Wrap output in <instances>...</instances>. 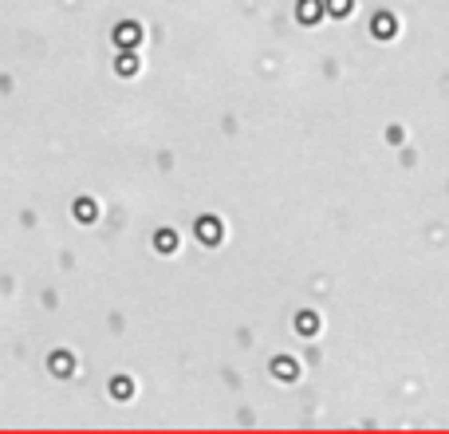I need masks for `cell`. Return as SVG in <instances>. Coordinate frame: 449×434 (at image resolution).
<instances>
[{"mask_svg":"<svg viewBox=\"0 0 449 434\" xmlns=\"http://www.w3.org/2000/svg\"><path fill=\"white\" fill-rule=\"evenodd\" d=\"M374 32L378 36H394V16H378L374 20Z\"/></svg>","mask_w":449,"mask_h":434,"instance_id":"1","label":"cell"},{"mask_svg":"<svg viewBox=\"0 0 449 434\" xmlns=\"http://www.w3.org/2000/svg\"><path fill=\"white\" fill-rule=\"evenodd\" d=\"M79 217H83V221H91V217H95V206H87V201H83V206H79Z\"/></svg>","mask_w":449,"mask_h":434,"instance_id":"2","label":"cell"}]
</instances>
